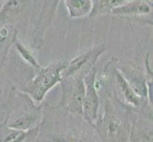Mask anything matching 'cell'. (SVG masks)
I'll return each instance as SVG.
<instances>
[{
    "instance_id": "obj_1",
    "label": "cell",
    "mask_w": 153,
    "mask_h": 142,
    "mask_svg": "<svg viewBox=\"0 0 153 142\" xmlns=\"http://www.w3.org/2000/svg\"><path fill=\"white\" fill-rule=\"evenodd\" d=\"M36 142H101L95 129L81 116L58 105L43 104V118Z\"/></svg>"
},
{
    "instance_id": "obj_2",
    "label": "cell",
    "mask_w": 153,
    "mask_h": 142,
    "mask_svg": "<svg viewBox=\"0 0 153 142\" xmlns=\"http://www.w3.org/2000/svg\"><path fill=\"white\" fill-rule=\"evenodd\" d=\"M104 113L92 124L101 142H128L135 113L114 96L104 93Z\"/></svg>"
},
{
    "instance_id": "obj_3",
    "label": "cell",
    "mask_w": 153,
    "mask_h": 142,
    "mask_svg": "<svg viewBox=\"0 0 153 142\" xmlns=\"http://www.w3.org/2000/svg\"><path fill=\"white\" fill-rule=\"evenodd\" d=\"M42 118L43 103L36 104L22 89H10L5 102V124L13 129L29 131L38 127Z\"/></svg>"
},
{
    "instance_id": "obj_4",
    "label": "cell",
    "mask_w": 153,
    "mask_h": 142,
    "mask_svg": "<svg viewBox=\"0 0 153 142\" xmlns=\"http://www.w3.org/2000/svg\"><path fill=\"white\" fill-rule=\"evenodd\" d=\"M67 64L68 60L62 59L34 70L33 77L28 82L23 91L27 93L36 104H42L47 94L61 82L62 73Z\"/></svg>"
},
{
    "instance_id": "obj_5",
    "label": "cell",
    "mask_w": 153,
    "mask_h": 142,
    "mask_svg": "<svg viewBox=\"0 0 153 142\" xmlns=\"http://www.w3.org/2000/svg\"><path fill=\"white\" fill-rule=\"evenodd\" d=\"M147 57L149 53L146 54L145 63L146 72L136 66L133 63L118 58H114V64L135 93L152 104V71L149 68Z\"/></svg>"
},
{
    "instance_id": "obj_6",
    "label": "cell",
    "mask_w": 153,
    "mask_h": 142,
    "mask_svg": "<svg viewBox=\"0 0 153 142\" xmlns=\"http://www.w3.org/2000/svg\"><path fill=\"white\" fill-rule=\"evenodd\" d=\"M84 76L63 78L60 82L61 98L57 105L67 112L81 116L83 114V99L85 93Z\"/></svg>"
},
{
    "instance_id": "obj_7",
    "label": "cell",
    "mask_w": 153,
    "mask_h": 142,
    "mask_svg": "<svg viewBox=\"0 0 153 142\" xmlns=\"http://www.w3.org/2000/svg\"><path fill=\"white\" fill-rule=\"evenodd\" d=\"M97 68L92 67L87 74L83 77L85 85V93L83 99V114L82 118L89 124H93L99 118L100 97L99 87L96 83Z\"/></svg>"
},
{
    "instance_id": "obj_8",
    "label": "cell",
    "mask_w": 153,
    "mask_h": 142,
    "mask_svg": "<svg viewBox=\"0 0 153 142\" xmlns=\"http://www.w3.org/2000/svg\"><path fill=\"white\" fill-rule=\"evenodd\" d=\"M107 49L108 46L105 44H101L74 57L70 62H68L62 73V77L67 78L77 75L85 76L92 67L96 66V62L105 53Z\"/></svg>"
},
{
    "instance_id": "obj_9",
    "label": "cell",
    "mask_w": 153,
    "mask_h": 142,
    "mask_svg": "<svg viewBox=\"0 0 153 142\" xmlns=\"http://www.w3.org/2000/svg\"><path fill=\"white\" fill-rule=\"evenodd\" d=\"M60 0H44L42 6L38 23L36 26L35 34L33 36V43L36 47H41L43 46L44 35L47 29L53 22L54 16Z\"/></svg>"
},
{
    "instance_id": "obj_10",
    "label": "cell",
    "mask_w": 153,
    "mask_h": 142,
    "mask_svg": "<svg viewBox=\"0 0 153 142\" xmlns=\"http://www.w3.org/2000/svg\"><path fill=\"white\" fill-rule=\"evenodd\" d=\"M131 142H152V117L136 114L129 136Z\"/></svg>"
},
{
    "instance_id": "obj_11",
    "label": "cell",
    "mask_w": 153,
    "mask_h": 142,
    "mask_svg": "<svg viewBox=\"0 0 153 142\" xmlns=\"http://www.w3.org/2000/svg\"><path fill=\"white\" fill-rule=\"evenodd\" d=\"M152 13V1L150 0H129L114 8L110 13L117 16H143Z\"/></svg>"
},
{
    "instance_id": "obj_12",
    "label": "cell",
    "mask_w": 153,
    "mask_h": 142,
    "mask_svg": "<svg viewBox=\"0 0 153 142\" xmlns=\"http://www.w3.org/2000/svg\"><path fill=\"white\" fill-rule=\"evenodd\" d=\"M39 126L29 131L13 129L0 121V142H35Z\"/></svg>"
},
{
    "instance_id": "obj_13",
    "label": "cell",
    "mask_w": 153,
    "mask_h": 142,
    "mask_svg": "<svg viewBox=\"0 0 153 142\" xmlns=\"http://www.w3.org/2000/svg\"><path fill=\"white\" fill-rule=\"evenodd\" d=\"M30 0H7L0 8V27L16 19L28 7Z\"/></svg>"
},
{
    "instance_id": "obj_14",
    "label": "cell",
    "mask_w": 153,
    "mask_h": 142,
    "mask_svg": "<svg viewBox=\"0 0 153 142\" xmlns=\"http://www.w3.org/2000/svg\"><path fill=\"white\" fill-rule=\"evenodd\" d=\"M65 4L71 18L88 16L92 10V0H65Z\"/></svg>"
},
{
    "instance_id": "obj_15",
    "label": "cell",
    "mask_w": 153,
    "mask_h": 142,
    "mask_svg": "<svg viewBox=\"0 0 153 142\" xmlns=\"http://www.w3.org/2000/svg\"><path fill=\"white\" fill-rule=\"evenodd\" d=\"M15 36H16V30H13L10 25L0 27V69L6 60L8 50L13 45Z\"/></svg>"
},
{
    "instance_id": "obj_16",
    "label": "cell",
    "mask_w": 153,
    "mask_h": 142,
    "mask_svg": "<svg viewBox=\"0 0 153 142\" xmlns=\"http://www.w3.org/2000/svg\"><path fill=\"white\" fill-rule=\"evenodd\" d=\"M129 0H92V10L89 16H98L110 12L116 7L120 6Z\"/></svg>"
},
{
    "instance_id": "obj_17",
    "label": "cell",
    "mask_w": 153,
    "mask_h": 142,
    "mask_svg": "<svg viewBox=\"0 0 153 142\" xmlns=\"http://www.w3.org/2000/svg\"><path fill=\"white\" fill-rule=\"evenodd\" d=\"M12 46H14L15 50L17 51V53L21 57V59H22L26 64L30 65V67H33L34 70L39 69L41 67V65L38 63L37 59L35 58V56L33 55V52H31V50L27 46H25L23 43H21V42L17 39L16 36L13 38Z\"/></svg>"
},
{
    "instance_id": "obj_18",
    "label": "cell",
    "mask_w": 153,
    "mask_h": 142,
    "mask_svg": "<svg viewBox=\"0 0 153 142\" xmlns=\"http://www.w3.org/2000/svg\"><path fill=\"white\" fill-rule=\"evenodd\" d=\"M5 1H7V0H0V5H1V6H2L3 3H4Z\"/></svg>"
},
{
    "instance_id": "obj_19",
    "label": "cell",
    "mask_w": 153,
    "mask_h": 142,
    "mask_svg": "<svg viewBox=\"0 0 153 142\" xmlns=\"http://www.w3.org/2000/svg\"><path fill=\"white\" fill-rule=\"evenodd\" d=\"M1 98H2V89L0 87V99H1Z\"/></svg>"
},
{
    "instance_id": "obj_20",
    "label": "cell",
    "mask_w": 153,
    "mask_h": 142,
    "mask_svg": "<svg viewBox=\"0 0 153 142\" xmlns=\"http://www.w3.org/2000/svg\"><path fill=\"white\" fill-rule=\"evenodd\" d=\"M128 142H131V141H128Z\"/></svg>"
},
{
    "instance_id": "obj_21",
    "label": "cell",
    "mask_w": 153,
    "mask_h": 142,
    "mask_svg": "<svg viewBox=\"0 0 153 142\" xmlns=\"http://www.w3.org/2000/svg\"><path fill=\"white\" fill-rule=\"evenodd\" d=\"M150 1H152V0H150Z\"/></svg>"
},
{
    "instance_id": "obj_22",
    "label": "cell",
    "mask_w": 153,
    "mask_h": 142,
    "mask_svg": "<svg viewBox=\"0 0 153 142\" xmlns=\"http://www.w3.org/2000/svg\"><path fill=\"white\" fill-rule=\"evenodd\" d=\"M35 142H36V141H35Z\"/></svg>"
}]
</instances>
